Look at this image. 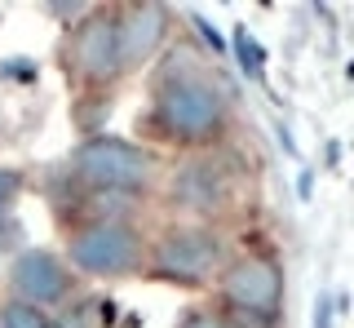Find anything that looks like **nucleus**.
Wrapping results in <instances>:
<instances>
[{
  "label": "nucleus",
  "mask_w": 354,
  "mask_h": 328,
  "mask_svg": "<svg viewBox=\"0 0 354 328\" xmlns=\"http://www.w3.org/2000/svg\"><path fill=\"white\" fill-rule=\"evenodd\" d=\"M66 257H71V266L84 271V275L115 280V275H133V271L142 266L147 239H142L138 226L120 222V217H93L80 231H71Z\"/></svg>",
  "instance_id": "7ed1b4c3"
},
{
  "label": "nucleus",
  "mask_w": 354,
  "mask_h": 328,
  "mask_svg": "<svg viewBox=\"0 0 354 328\" xmlns=\"http://www.w3.org/2000/svg\"><path fill=\"white\" fill-rule=\"evenodd\" d=\"M177 328H235V324L213 315V311H186L182 320H177Z\"/></svg>",
  "instance_id": "f8f14e48"
},
{
  "label": "nucleus",
  "mask_w": 354,
  "mask_h": 328,
  "mask_svg": "<svg viewBox=\"0 0 354 328\" xmlns=\"http://www.w3.org/2000/svg\"><path fill=\"white\" fill-rule=\"evenodd\" d=\"M169 36V9L164 5H129L115 18V45H120V71H133L155 58V49Z\"/></svg>",
  "instance_id": "6e6552de"
},
{
  "label": "nucleus",
  "mask_w": 354,
  "mask_h": 328,
  "mask_svg": "<svg viewBox=\"0 0 354 328\" xmlns=\"http://www.w3.org/2000/svg\"><path fill=\"white\" fill-rule=\"evenodd\" d=\"M18 191H22V173H18V169H5V164H0V217L14 209Z\"/></svg>",
  "instance_id": "9b49d317"
},
{
  "label": "nucleus",
  "mask_w": 354,
  "mask_h": 328,
  "mask_svg": "<svg viewBox=\"0 0 354 328\" xmlns=\"http://www.w3.org/2000/svg\"><path fill=\"white\" fill-rule=\"evenodd\" d=\"M71 67L88 84H111L120 75V45H115V14L93 9L84 23L71 27Z\"/></svg>",
  "instance_id": "0eeeda50"
},
{
  "label": "nucleus",
  "mask_w": 354,
  "mask_h": 328,
  "mask_svg": "<svg viewBox=\"0 0 354 328\" xmlns=\"http://www.w3.org/2000/svg\"><path fill=\"white\" fill-rule=\"evenodd\" d=\"M155 120L182 147H208V142H217L226 134L230 107H226V93L217 89V80H208L191 62L186 67L173 62V71L155 89Z\"/></svg>",
  "instance_id": "f257e3e1"
},
{
  "label": "nucleus",
  "mask_w": 354,
  "mask_h": 328,
  "mask_svg": "<svg viewBox=\"0 0 354 328\" xmlns=\"http://www.w3.org/2000/svg\"><path fill=\"white\" fill-rule=\"evenodd\" d=\"M315 328H332V298L328 293L315 298Z\"/></svg>",
  "instance_id": "4468645a"
},
{
  "label": "nucleus",
  "mask_w": 354,
  "mask_h": 328,
  "mask_svg": "<svg viewBox=\"0 0 354 328\" xmlns=\"http://www.w3.org/2000/svg\"><path fill=\"white\" fill-rule=\"evenodd\" d=\"M0 328H58V320H53L49 311H40V306H31V302L9 298L0 306Z\"/></svg>",
  "instance_id": "1a4fd4ad"
},
{
  "label": "nucleus",
  "mask_w": 354,
  "mask_h": 328,
  "mask_svg": "<svg viewBox=\"0 0 354 328\" xmlns=\"http://www.w3.org/2000/svg\"><path fill=\"white\" fill-rule=\"evenodd\" d=\"M195 27H199V31H204V40H208V45H213L217 53H226V40H221V36H217V31H213V27H208V23H204V18H195Z\"/></svg>",
  "instance_id": "2eb2a0df"
},
{
  "label": "nucleus",
  "mask_w": 354,
  "mask_h": 328,
  "mask_svg": "<svg viewBox=\"0 0 354 328\" xmlns=\"http://www.w3.org/2000/svg\"><path fill=\"white\" fill-rule=\"evenodd\" d=\"M151 271L169 284H186L199 289L221 271V239L208 226H169L155 239Z\"/></svg>",
  "instance_id": "20e7f679"
},
{
  "label": "nucleus",
  "mask_w": 354,
  "mask_h": 328,
  "mask_svg": "<svg viewBox=\"0 0 354 328\" xmlns=\"http://www.w3.org/2000/svg\"><path fill=\"white\" fill-rule=\"evenodd\" d=\"M49 14L53 18H66V23H84L93 9H88V5H49Z\"/></svg>",
  "instance_id": "ddd939ff"
},
{
  "label": "nucleus",
  "mask_w": 354,
  "mask_h": 328,
  "mask_svg": "<svg viewBox=\"0 0 354 328\" xmlns=\"http://www.w3.org/2000/svg\"><path fill=\"white\" fill-rule=\"evenodd\" d=\"M221 293L235 306V315L257 320L261 328H274L283 302V271L270 257H239L221 271Z\"/></svg>",
  "instance_id": "39448f33"
},
{
  "label": "nucleus",
  "mask_w": 354,
  "mask_h": 328,
  "mask_svg": "<svg viewBox=\"0 0 354 328\" xmlns=\"http://www.w3.org/2000/svg\"><path fill=\"white\" fill-rule=\"evenodd\" d=\"M235 53H239V62H243V71H248V75H261V53L248 40V27H235Z\"/></svg>",
  "instance_id": "9d476101"
},
{
  "label": "nucleus",
  "mask_w": 354,
  "mask_h": 328,
  "mask_svg": "<svg viewBox=\"0 0 354 328\" xmlns=\"http://www.w3.org/2000/svg\"><path fill=\"white\" fill-rule=\"evenodd\" d=\"M71 169H75V178L97 195H133V191L151 187L155 156L142 151V147H133V142H124V138L97 134V138H88V142L75 147Z\"/></svg>",
  "instance_id": "f03ea898"
},
{
  "label": "nucleus",
  "mask_w": 354,
  "mask_h": 328,
  "mask_svg": "<svg viewBox=\"0 0 354 328\" xmlns=\"http://www.w3.org/2000/svg\"><path fill=\"white\" fill-rule=\"evenodd\" d=\"M9 289H14L18 302L49 311V306L71 298V266L49 248H22L9 266Z\"/></svg>",
  "instance_id": "423d86ee"
}]
</instances>
